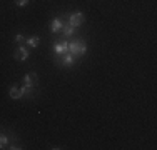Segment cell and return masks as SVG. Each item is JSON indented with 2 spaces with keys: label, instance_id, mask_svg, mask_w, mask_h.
I'll list each match as a JSON object with an SVG mask.
<instances>
[{
  "label": "cell",
  "instance_id": "cell-1",
  "mask_svg": "<svg viewBox=\"0 0 157 150\" xmlns=\"http://www.w3.org/2000/svg\"><path fill=\"white\" fill-rule=\"evenodd\" d=\"M85 52H87V43L84 39L69 42V54H72L74 57H82V55H85Z\"/></svg>",
  "mask_w": 157,
  "mask_h": 150
},
{
  "label": "cell",
  "instance_id": "cell-2",
  "mask_svg": "<svg viewBox=\"0 0 157 150\" xmlns=\"http://www.w3.org/2000/svg\"><path fill=\"white\" fill-rule=\"evenodd\" d=\"M29 57H30V52H29V48L25 47V45H20V47L13 52V58L18 60V62H24V60H27Z\"/></svg>",
  "mask_w": 157,
  "mask_h": 150
},
{
  "label": "cell",
  "instance_id": "cell-3",
  "mask_svg": "<svg viewBox=\"0 0 157 150\" xmlns=\"http://www.w3.org/2000/svg\"><path fill=\"white\" fill-rule=\"evenodd\" d=\"M67 24H70L72 27H80L82 24H84V13L82 12H74V13H70L69 15V22Z\"/></svg>",
  "mask_w": 157,
  "mask_h": 150
},
{
  "label": "cell",
  "instance_id": "cell-4",
  "mask_svg": "<svg viewBox=\"0 0 157 150\" xmlns=\"http://www.w3.org/2000/svg\"><path fill=\"white\" fill-rule=\"evenodd\" d=\"M67 52H69V42H67L65 39H62V42H59V43L54 45V54L57 55V57L67 54Z\"/></svg>",
  "mask_w": 157,
  "mask_h": 150
},
{
  "label": "cell",
  "instance_id": "cell-5",
  "mask_svg": "<svg viewBox=\"0 0 157 150\" xmlns=\"http://www.w3.org/2000/svg\"><path fill=\"white\" fill-rule=\"evenodd\" d=\"M75 58H77V57H74L72 54H69V52H67V54H63V55H60V57H59L57 62L60 63V65H63V67H72L74 63H75Z\"/></svg>",
  "mask_w": 157,
  "mask_h": 150
},
{
  "label": "cell",
  "instance_id": "cell-6",
  "mask_svg": "<svg viewBox=\"0 0 157 150\" xmlns=\"http://www.w3.org/2000/svg\"><path fill=\"white\" fill-rule=\"evenodd\" d=\"M62 27H63L62 18L55 17V18H52V20H50V32H52V33H59V32L62 30Z\"/></svg>",
  "mask_w": 157,
  "mask_h": 150
},
{
  "label": "cell",
  "instance_id": "cell-7",
  "mask_svg": "<svg viewBox=\"0 0 157 150\" xmlns=\"http://www.w3.org/2000/svg\"><path fill=\"white\" fill-rule=\"evenodd\" d=\"M37 80H39V77H37L35 72H30V73H25L24 78H22V82H24L25 85H33V87H37Z\"/></svg>",
  "mask_w": 157,
  "mask_h": 150
},
{
  "label": "cell",
  "instance_id": "cell-8",
  "mask_svg": "<svg viewBox=\"0 0 157 150\" xmlns=\"http://www.w3.org/2000/svg\"><path fill=\"white\" fill-rule=\"evenodd\" d=\"M75 27H72V25L70 24H63V27H62V30L60 32L63 33V39H70V37L74 35V33H75Z\"/></svg>",
  "mask_w": 157,
  "mask_h": 150
},
{
  "label": "cell",
  "instance_id": "cell-9",
  "mask_svg": "<svg viewBox=\"0 0 157 150\" xmlns=\"http://www.w3.org/2000/svg\"><path fill=\"white\" fill-rule=\"evenodd\" d=\"M9 97L10 99H13V100H18V99H22V92H20V88L15 87V85H12V87L9 88Z\"/></svg>",
  "mask_w": 157,
  "mask_h": 150
},
{
  "label": "cell",
  "instance_id": "cell-10",
  "mask_svg": "<svg viewBox=\"0 0 157 150\" xmlns=\"http://www.w3.org/2000/svg\"><path fill=\"white\" fill-rule=\"evenodd\" d=\"M25 42H27L29 47L37 48V47H39V43H40V37L39 35H32V37H29V39H25Z\"/></svg>",
  "mask_w": 157,
  "mask_h": 150
},
{
  "label": "cell",
  "instance_id": "cell-11",
  "mask_svg": "<svg viewBox=\"0 0 157 150\" xmlns=\"http://www.w3.org/2000/svg\"><path fill=\"white\" fill-rule=\"evenodd\" d=\"M33 90H35V87H33V85H25V84H24V87L20 88V92H22V95H24V97H27V95H30Z\"/></svg>",
  "mask_w": 157,
  "mask_h": 150
},
{
  "label": "cell",
  "instance_id": "cell-12",
  "mask_svg": "<svg viewBox=\"0 0 157 150\" xmlns=\"http://www.w3.org/2000/svg\"><path fill=\"white\" fill-rule=\"evenodd\" d=\"M9 145V137L5 133H0V148H7Z\"/></svg>",
  "mask_w": 157,
  "mask_h": 150
},
{
  "label": "cell",
  "instance_id": "cell-13",
  "mask_svg": "<svg viewBox=\"0 0 157 150\" xmlns=\"http://www.w3.org/2000/svg\"><path fill=\"white\" fill-rule=\"evenodd\" d=\"M13 42H17V43H24V42H25V37L22 35V33H17V35L13 37Z\"/></svg>",
  "mask_w": 157,
  "mask_h": 150
},
{
  "label": "cell",
  "instance_id": "cell-14",
  "mask_svg": "<svg viewBox=\"0 0 157 150\" xmlns=\"http://www.w3.org/2000/svg\"><path fill=\"white\" fill-rule=\"evenodd\" d=\"M15 3H17L18 7H27L29 0H15Z\"/></svg>",
  "mask_w": 157,
  "mask_h": 150
},
{
  "label": "cell",
  "instance_id": "cell-15",
  "mask_svg": "<svg viewBox=\"0 0 157 150\" xmlns=\"http://www.w3.org/2000/svg\"><path fill=\"white\" fill-rule=\"evenodd\" d=\"M7 148H9V150H20L22 147H20V145H13L12 144V145H7Z\"/></svg>",
  "mask_w": 157,
  "mask_h": 150
}]
</instances>
